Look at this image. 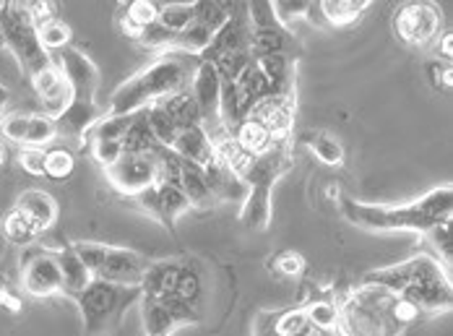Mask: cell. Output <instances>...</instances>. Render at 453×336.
Masks as SVG:
<instances>
[{
  "label": "cell",
  "instance_id": "obj_1",
  "mask_svg": "<svg viewBox=\"0 0 453 336\" xmlns=\"http://www.w3.org/2000/svg\"><path fill=\"white\" fill-rule=\"evenodd\" d=\"M214 154L240 178L245 186V198L240 206V222L250 233H266L272 225V191L273 186L289 172L295 164L292 144H273L269 151L250 157L232 141V136L222 131L211 136Z\"/></svg>",
  "mask_w": 453,
  "mask_h": 336
},
{
  "label": "cell",
  "instance_id": "obj_2",
  "mask_svg": "<svg viewBox=\"0 0 453 336\" xmlns=\"http://www.w3.org/2000/svg\"><path fill=\"white\" fill-rule=\"evenodd\" d=\"M347 222L367 233H417L427 235L441 222H449L453 211V188L438 186L407 203H365L352 195L339 198Z\"/></svg>",
  "mask_w": 453,
  "mask_h": 336
},
{
  "label": "cell",
  "instance_id": "obj_3",
  "mask_svg": "<svg viewBox=\"0 0 453 336\" xmlns=\"http://www.w3.org/2000/svg\"><path fill=\"white\" fill-rule=\"evenodd\" d=\"M190 76L193 68L188 65V55H162L115 89L107 115H134L165 96L185 92Z\"/></svg>",
  "mask_w": 453,
  "mask_h": 336
},
{
  "label": "cell",
  "instance_id": "obj_4",
  "mask_svg": "<svg viewBox=\"0 0 453 336\" xmlns=\"http://www.w3.org/2000/svg\"><path fill=\"white\" fill-rule=\"evenodd\" d=\"M60 73L68 81L71 102L65 112L55 120L60 134H73L84 141L89 128L102 118V107L96 104V89H99V68L94 65L89 55L79 48L58 50L52 57Z\"/></svg>",
  "mask_w": 453,
  "mask_h": 336
},
{
  "label": "cell",
  "instance_id": "obj_5",
  "mask_svg": "<svg viewBox=\"0 0 453 336\" xmlns=\"http://www.w3.org/2000/svg\"><path fill=\"white\" fill-rule=\"evenodd\" d=\"M141 300V287L110 285L102 279H91L84 292L73 297L81 313L84 336H112L123 324L126 310Z\"/></svg>",
  "mask_w": 453,
  "mask_h": 336
},
{
  "label": "cell",
  "instance_id": "obj_6",
  "mask_svg": "<svg viewBox=\"0 0 453 336\" xmlns=\"http://www.w3.org/2000/svg\"><path fill=\"white\" fill-rule=\"evenodd\" d=\"M0 37L5 52H11L21 73H27L29 79L52 65V55L40 42L27 3H0Z\"/></svg>",
  "mask_w": 453,
  "mask_h": 336
},
{
  "label": "cell",
  "instance_id": "obj_7",
  "mask_svg": "<svg viewBox=\"0 0 453 336\" xmlns=\"http://www.w3.org/2000/svg\"><path fill=\"white\" fill-rule=\"evenodd\" d=\"M248 24H250V52L253 57L264 55H284L297 60L303 55V48L292 29H287L276 13L272 3H245Z\"/></svg>",
  "mask_w": 453,
  "mask_h": 336
},
{
  "label": "cell",
  "instance_id": "obj_8",
  "mask_svg": "<svg viewBox=\"0 0 453 336\" xmlns=\"http://www.w3.org/2000/svg\"><path fill=\"white\" fill-rule=\"evenodd\" d=\"M438 279H451L449 269L433 253H414L411 258L402 261V263L367 271L360 282L378 285V287L388 289L394 294H402L404 289L427 285V282H438Z\"/></svg>",
  "mask_w": 453,
  "mask_h": 336
},
{
  "label": "cell",
  "instance_id": "obj_9",
  "mask_svg": "<svg viewBox=\"0 0 453 336\" xmlns=\"http://www.w3.org/2000/svg\"><path fill=\"white\" fill-rule=\"evenodd\" d=\"M443 13L435 3H404L394 13V34L409 48H427L441 37Z\"/></svg>",
  "mask_w": 453,
  "mask_h": 336
},
{
  "label": "cell",
  "instance_id": "obj_10",
  "mask_svg": "<svg viewBox=\"0 0 453 336\" xmlns=\"http://www.w3.org/2000/svg\"><path fill=\"white\" fill-rule=\"evenodd\" d=\"M21 289L29 297H55L63 294V279L55 258V248L29 245L21 253Z\"/></svg>",
  "mask_w": 453,
  "mask_h": 336
},
{
  "label": "cell",
  "instance_id": "obj_11",
  "mask_svg": "<svg viewBox=\"0 0 453 336\" xmlns=\"http://www.w3.org/2000/svg\"><path fill=\"white\" fill-rule=\"evenodd\" d=\"M141 305V321L146 336H173L175 329L198 324V308L182 302L180 297H143Z\"/></svg>",
  "mask_w": 453,
  "mask_h": 336
},
{
  "label": "cell",
  "instance_id": "obj_12",
  "mask_svg": "<svg viewBox=\"0 0 453 336\" xmlns=\"http://www.w3.org/2000/svg\"><path fill=\"white\" fill-rule=\"evenodd\" d=\"M107 183L118 193L134 198L159 180V151L151 154H123L104 170Z\"/></svg>",
  "mask_w": 453,
  "mask_h": 336
},
{
  "label": "cell",
  "instance_id": "obj_13",
  "mask_svg": "<svg viewBox=\"0 0 453 336\" xmlns=\"http://www.w3.org/2000/svg\"><path fill=\"white\" fill-rule=\"evenodd\" d=\"M134 203H136L138 211H143L146 217H151V219H157L162 227H167L170 233H175V225H178V219H180L185 211H190V203H188V198L182 195L173 183H167V180H157L151 188H146V191H141L138 195L131 198Z\"/></svg>",
  "mask_w": 453,
  "mask_h": 336
},
{
  "label": "cell",
  "instance_id": "obj_14",
  "mask_svg": "<svg viewBox=\"0 0 453 336\" xmlns=\"http://www.w3.org/2000/svg\"><path fill=\"white\" fill-rule=\"evenodd\" d=\"M146 266H149V261L136 250L104 245L102 261L94 271V279H102L110 285H123V287H141Z\"/></svg>",
  "mask_w": 453,
  "mask_h": 336
},
{
  "label": "cell",
  "instance_id": "obj_15",
  "mask_svg": "<svg viewBox=\"0 0 453 336\" xmlns=\"http://www.w3.org/2000/svg\"><path fill=\"white\" fill-rule=\"evenodd\" d=\"M250 50V24H248V11L245 3H232L229 19L225 21V27L211 37L209 48L198 55V60L214 63L217 57H225L232 52H242Z\"/></svg>",
  "mask_w": 453,
  "mask_h": 336
},
{
  "label": "cell",
  "instance_id": "obj_16",
  "mask_svg": "<svg viewBox=\"0 0 453 336\" xmlns=\"http://www.w3.org/2000/svg\"><path fill=\"white\" fill-rule=\"evenodd\" d=\"M190 95L198 104V112H201V120H203V128L206 126H217L214 128V136L222 134V118H219V76H217V68L206 60H198L196 57V65H193V76H190Z\"/></svg>",
  "mask_w": 453,
  "mask_h": 336
},
{
  "label": "cell",
  "instance_id": "obj_17",
  "mask_svg": "<svg viewBox=\"0 0 453 336\" xmlns=\"http://www.w3.org/2000/svg\"><path fill=\"white\" fill-rule=\"evenodd\" d=\"M269 131L273 144H292V128H295V96H269L261 104L253 107V112Z\"/></svg>",
  "mask_w": 453,
  "mask_h": 336
},
{
  "label": "cell",
  "instance_id": "obj_18",
  "mask_svg": "<svg viewBox=\"0 0 453 336\" xmlns=\"http://www.w3.org/2000/svg\"><path fill=\"white\" fill-rule=\"evenodd\" d=\"M29 81H32L35 92H37L40 102H42V107H45V112H42V115L52 118V120H58V118L65 112L68 102H71V89H68L65 76H63V73H60V68L55 65V60H52V65H47L45 71L35 73Z\"/></svg>",
  "mask_w": 453,
  "mask_h": 336
},
{
  "label": "cell",
  "instance_id": "obj_19",
  "mask_svg": "<svg viewBox=\"0 0 453 336\" xmlns=\"http://www.w3.org/2000/svg\"><path fill=\"white\" fill-rule=\"evenodd\" d=\"M180 269L182 261H178V258L149 261L143 279H141V294L143 297H175Z\"/></svg>",
  "mask_w": 453,
  "mask_h": 336
},
{
  "label": "cell",
  "instance_id": "obj_20",
  "mask_svg": "<svg viewBox=\"0 0 453 336\" xmlns=\"http://www.w3.org/2000/svg\"><path fill=\"white\" fill-rule=\"evenodd\" d=\"M170 151L178 154L185 162L196 164V167H206L214 159V141H211V136L206 134L203 126H190V128L178 131Z\"/></svg>",
  "mask_w": 453,
  "mask_h": 336
},
{
  "label": "cell",
  "instance_id": "obj_21",
  "mask_svg": "<svg viewBox=\"0 0 453 336\" xmlns=\"http://www.w3.org/2000/svg\"><path fill=\"white\" fill-rule=\"evenodd\" d=\"M13 209H19L40 230V235H45L47 230L55 225L58 211H60L58 209V201L47 191H40V188H27V191L16 198Z\"/></svg>",
  "mask_w": 453,
  "mask_h": 336
},
{
  "label": "cell",
  "instance_id": "obj_22",
  "mask_svg": "<svg viewBox=\"0 0 453 336\" xmlns=\"http://www.w3.org/2000/svg\"><path fill=\"white\" fill-rule=\"evenodd\" d=\"M55 258H58V269H60V279H63V294L73 300L79 292L89 287L94 277L87 271V266L81 263V258L76 256V250L71 245L55 248Z\"/></svg>",
  "mask_w": 453,
  "mask_h": 336
},
{
  "label": "cell",
  "instance_id": "obj_23",
  "mask_svg": "<svg viewBox=\"0 0 453 336\" xmlns=\"http://www.w3.org/2000/svg\"><path fill=\"white\" fill-rule=\"evenodd\" d=\"M159 16V3H149V0H134V3H126L120 5L118 11V27L120 32L134 40L138 45L141 34L146 32V27H151Z\"/></svg>",
  "mask_w": 453,
  "mask_h": 336
},
{
  "label": "cell",
  "instance_id": "obj_24",
  "mask_svg": "<svg viewBox=\"0 0 453 336\" xmlns=\"http://www.w3.org/2000/svg\"><path fill=\"white\" fill-rule=\"evenodd\" d=\"M229 136H232V141L240 146L245 154H250V157H258V154H264V151H269L273 146L272 139V131L256 118V115H248V118H242L232 131H226Z\"/></svg>",
  "mask_w": 453,
  "mask_h": 336
},
{
  "label": "cell",
  "instance_id": "obj_25",
  "mask_svg": "<svg viewBox=\"0 0 453 336\" xmlns=\"http://www.w3.org/2000/svg\"><path fill=\"white\" fill-rule=\"evenodd\" d=\"M318 16L336 27V29H344V27H352L363 19L370 8V0H323L318 3Z\"/></svg>",
  "mask_w": 453,
  "mask_h": 336
},
{
  "label": "cell",
  "instance_id": "obj_26",
  "mask_svg": "<svg viewBox=\"0 0 453 336\" xmlns=\"http://www.w3.org/2000/svg\"><path fill=\"white\" fill-rule=\"evenodd\" d=\"M157 104L167 112V118L175 123L178 131L190 128V126H203L201 112H198V104H196V99H193V95H190L188 89H185V92H178V95L165 96V99L157 102Z\"/></svg>",
  "mask_w": 453,
  "mask_h": 336
},
{
  "label": "cell",
  "instance_id": "obj_27",
  "mask_svg": "<svg viewBox=\"0 0 453 336\" xmlns=\"http://www.w3.org/2000/svg\"><path fill=\"white\" fill-rule=\"evenodd\" d=\"M134 120H136V112L134 115H102L91 126L89 134L84 136V144L87 141H115V144H123V139L128 136Z\"/></svg>",
  "mask_w": 453,
  "mask_h": 336
},
{
  "label": "cell",
  "instance_id": "obj_28",
  "mask_svg": "<svg viewBox=\"0 0 453 336\" xmlns=\"http://www.w3.org/2000/svg\"><path fill=\"white\" fill-rule=\"evenodd\" d=\"M0 233H3V238L8 242H13V245H19V248H29V245H35V242L40 241L42 235H40V230L19 211V209H11L5 217H3V222H0Z\"/></svg>",
  "mask_w": 453,
  "mask_h": 336
},
{
  "label": "cell",
  "instance_id": "obj_29",
  "mask_svg": "<svg viewBox=\"0 0 453 336\" xmlns=\"http://www.w3.org/2000/svg\"><path fill=\"white\" fill-rule=\"evenodd\" d=\"M303 308H305V316H308L313 329H318V332H336L339 313H336V302H334L331 294L328 297H313Z\"/></svg>",
  "mask_w": 453,
  "mask_h": 336
},
{
  "label": "cell",
  "instance_id": "obj_30",
  "mask_svg": "<svg viewBox=\"0 0 453 336\" xmlns=\"http://www.w3.org/2000/svg\"><path fill=\"white\" fill-rule=\"evenodd\" d=\"M229 11H232V3H206V0L193 3V21L203 27L206 32L217 34L229 19Z\"/></svg>",
  "mask_w": 453,
  "mask_h": 336
},
{
  "label": "cell",
  "instance_id": "obj_31",
  "mask_svg": "<svg viewBox=\"0 0 453 336\" xmlns=\"http://www.w3.org/2000/svg\"><path fill=\"white\" fill-rule=\"evenodd\" d=\"M76 170V157L65 146H52L45 151V178L50 180H68Z\"/></svg>",
  "mask_w": 453,
  "mask_h": 336
},
{
  "label": "cell",
  "instance_id": "obj_32",
  "mask_svg": "<svg viewBox=\"0 0 453 336\" xmlns=\"http://www.w3.org/2000/svg\"><path fill=\"white\" fill-rule=\"evenodd\" d=\"M190 21H193V3H167V5H159L157 24L167 34H173V37L180 34Z\"/></svg>",
  "mask_w": 453,
  "mask_h": 336
},
{
  "label": "cell",
  "instance_id": "obj_33",
  "mask_svg": "<svg viewBox=\"0 0 453 336\" xmlns=\"http://www.w3.org/2000/svg\"><path fill=\"white\" fill-rule=\"evenodd\" d=\"M311 151L316 154L318 162H323L326 167H342L344 164V146L339 139H334L331 134H316L308 139Z\"/></svg>",
  "mask_w": 453,
  "mask_h": 336
},
{
  "label": "cell",
  "instance_id": "obj_34",
  "mask_svg": "<svg viewBox=\"0 0 453 336\" xmlns=\"http://www.w3.org/2000/svg\"><path fill=\"white\" fill-rule=\"evenodd\" d=\"M58 123L52 118H47L42 112H29V128H27V139L24 146H37L45 149L47 144H52L58 139Z\"/></svg>",
  "mask_w": 453,
  "mask_h": 336
},
{
  "label": "cell",
  "instance_id": "obj_35",
  "mask_svg": "<svg viewBox=\"0 0 453 336\" xmlns=\"http://www.w3.org/2000/svg\"><path fill=\"white\" fill-rule=\"evenodd\" d=\"M146 123H149V128H151V134H154L157 144L165 146V149H170V146H173L175 136H178V128H175V123L167 118V112H165L159 104L146 107Z\"/></svg>",
  "mask_w": 453,
  "mask_h": 336
},
{
  "label": "cell",
  "instance_id": "obj_36",
  "mask_svg": "<svg viewBox=\"0 0 453 336\" xmlns=\"http://www.w3.org/2000/svg\"><path fill=\"white\" fill-rule=\"evenodd\" d=\"M201 294H203V282H201V274L193 263H182L180 279H178V289H175V297H180L182 302L198 308L201 302Z\"/></svg>",
  "mask_w": 453,
  "mask_h": 336
},
{
  "label": "cell",
  "instance_id": "obj_37",
  "mask_svg": "<svg viewBox=\"0 0 453 336\" xmlns=\"http://www.w3.org/2000/svg\"><path fill=\"white\" fill-rule=\"evenodd\" d=\"M37 34H40V42H42V48L50 52V50H63V48H71V40H73V32H71V27L58 16V19H52L50 24L45 27H40L37 29Z\"/></svg>",
  "mask_w": 453,
  "mask_h": 336
},
{
  "label": "cell",
  "instance_id": "obj_38",
  "mask_svg": "<svg viewBox=\"0 0 453 336\" xmlns=\"http://www.w3.org/2000/svg\"><path fill=\"white\" fill-rule=\"evenodd\" d=\"M427 238L433 242V248H435V258L451 271V261H453V233H451V219L449 222H441L438 227H433L430 233H427Z\"/></svg>",
  "mask_w": 453,
  "mask_h": 336
},
{
  "label": "cell",
  "instance_id": "obj_39",
  "mask_svg": "<svg viewBox=\"0 0 453 336\" xmlns=\"http://www.w3.org/2000/svg\"><path fill=\"white\" fill-rule=\"evenodd\" d=\"M272 5L276 19H279L287 29H289L292 21H297V19H311V16L316 13V3H311V0H297V3L281 0V3H272Z\"/></svg>",
  "mask_w": 453,
  "mask_h": 336
},
{
  "label": "cell",
  "instance_id": "obj_40",
  "mask_svg": "<svg viewBox=\"0 0 453 336\" xmlns=\"http://www.w3.org/2000/svg\"><path fill=\"white\" fill-rule=\"evenodd\" d=\"M27 128H29V112H8V115L0 120V136L8 139L11 144L24 146Z\"/></svg>",
  "mask_w": 453,
  "mask_h": 336
},
{
  "label": "cell",
  "instance_id": "obj_41",
  "mask_svg": "<svg viewBox=\"0 0 453 336\" xmlns=\"http://www.w3.org/2000/svg\"><path fill=\"white\" fill-rule=\"evenodd\" d=\"M305 258L303 253H295V250H281L276 258L272 261V269H276V274L287 277V279H297L305 274Z\"/></svg>",
  "mask_w": 453,
  "mask_h": 336
},
{
  "label": "cell",
  "instance_id": "obj_42",
  "mask_svg": "<svg viewBox=\"0 0 453 336\" xmlns=\"http://www.w3.org/2000/svg\"><path fill=\"white\" fill-rule=\"evenodd\" d=\"M45 151L47 149H37V146H21L16 159H19V164H21V170L27 175L45 178Z\"/></svg>",
  "mask_w": 453,
  "mask_h": 336
},
{
  "label": "cell",
  "instance_id": "obj_43",
  "mask_svg": "<svg viewBox=\"0 0 453 336\" xmlns=\"http://www.w3.org/2000/svg\"><path fill=\"white\" fill-rule=\"evenodd\" d=\"M87 146H89L94 162L102 170H107L110 164H115L123 157V144H115V141H87Z\"/></svg>",
  "mask_w": 453,
  "mask_h": 336
},
{
  "label": "cell",
  "instance_id": "obj_44",
  "mask_svg": "<svg viewBox=\"0 0 453 336\" xmlns=\"http://www.w3.org/2000/svg\"><path fill=\"white\" fill-rule=\"evenodd\" d=\"M430 79H433V87H435V92H443V95H449L453 87V65L451 63H443V60H435V63H430Z\"/></svg>",
  "mask_w": 453,
  "mask_h": 336
},
{
  "label": "cell",
  "instance_id": "obj_45",
  "mask_svg": "<svg viewBox=\"0 0 453 336\" xmlns=\"http://www.w3.org/2000/svg\"><path fill=\"white\" fill-rule=\"evenodd\" d=\"M0 308H3L5 313H11V316L21 313V308H24L21 294L11 287V282H8L5 277H0Z\"/></svg>",
  "mask_w": 453,
  "mask_h": 336
},
{
  "label": "cell",
  "instance_id": "obj_46",
  "mask_svg": "<svg viewBox=\"0 0 453 336\" xmlns=\"http://www.w3.org/2000/svg\"><path fill=\"white\" fill-rule=\"evenodd\" d=\"M27 11L35 21V27H45L52 19H58V5L55 3H27Z\"/></svg>",
  "mask_w": 453,
  "mask_h": 336
},
{
  "label": "cell",
  "instance_id": "obj_47",
  "mask_svg": "<svg viewBox=\"0 0 453 336\" xmlns=\"http://www.w3.org/2000/svg\"><path fill=\"white\" fill-rule=\"evenodd\" d=\"M253 336H281L273 324V310H261L253 321Z\"/></svg>",
  "mask_w": 453,
  "mask_h": 336
},
{
  "label": "cell",
  "instance_id": "obj_48",
  "mask_svg": "<svg viewBox=\"0 0 453 336\" xmlns=\"http://www.w3.org/2000/svg\"><path fill=\"white\" fill-rule=\"evenodd\" d=\"M438 57H441L443 63H451V57H453V32L451 29H446V32L438 37Z\"/></svg>",
  "mask_w": 453,
  "mask_h": 336
},
{
  "label": "cell",
  "instance_id": "obj_49",
  "mask_svg": "<svg viewBox=\"0 0 453 336\" xmlns=\"http://www.w3.org/2000/svg\"><path fill=\"white\" fill-rule=\"evenodd\" d=\"M5 102H8V89H5V87L0 84V110L5 107Z\"/></svg>",
  "mask_w": 453,
  "mask_h": 336
},
{
  "label": "cell",
  "instance_id": "obj_50",
  "mask_svg": "<svg viewBox=\"0 0 453 336\" xmlns=\"http://www.w3.org/2000/svg\"><path fill=\"white\" fill-rule=\"evenodd\" d=\"M5 164V149H3V144H0V167Z\"/></svg>",
  "mask_w": 453,
  "mask_h": 336
},
{
  "label": "cell",
  "instance_id": "obj_51",
  "mask_svg": "<svg viewBox=\"0 0 453 336\" xmlns=\"http://www.w3.org/2000/svg\"><path fill=\"white\" fill-rule=\"evenodd\" d=\"M318 336H339V332H320Z\"/></svg>",
  "mask_w": 453,
  "mask_h": 336
}]
</instances>
